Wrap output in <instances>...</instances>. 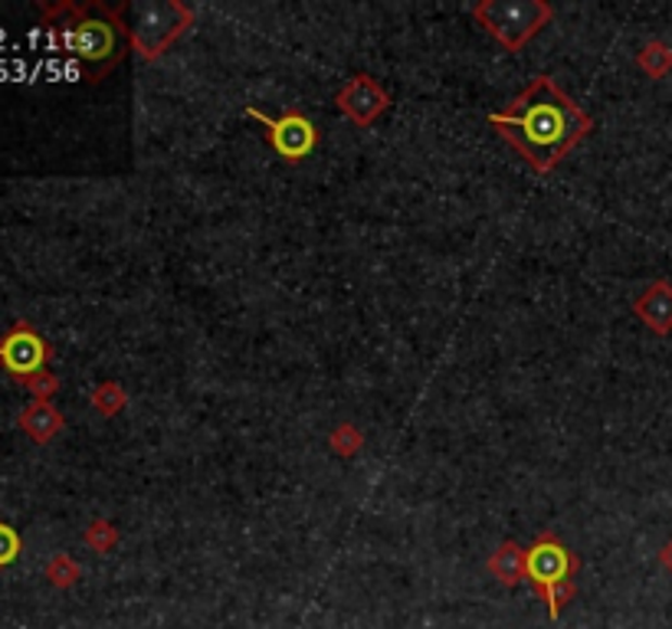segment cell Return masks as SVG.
I'll return each mask as SVG.
<instances>
[{"label": "cell", "instance_id": "obj_1", "mask_svg": "<svg viewBox=\"0 0 672 629\" xmlns=\"http://www.w3.org/2000/svg\"><path fill=\"white\" fill-rule=\"evenodd\" d=\"M489 125L538 174H551L594 131L591 115L551 76H535L522 96L489 115Z\"/></svg>", "mask_w": 672, "mask_h": 629}, {"label": "cell", "instance_id": "obj_2", "mask_svg": "<svg viewBox=\"0 0 672 629\" xmlns=\"http://www.w3.org/2000/svg\"><path fill=\"white\" fill-rule=\"evenodd\" d=\"M43 27L53 47L69 56L86 83H102L131 50L125 27V4L109 8L99 0L89 4H40Z\"/></svg>", "mask_w": 672, "mask_h": 629}, {"label": "cell", "instance_id": "obj_3", "mask_svg": "<svg viewBox=\"0 0 672 629\" xmlns=\"http://www.w3.org/2000/svg\"><path fill=\"white\" fill-rule=\"evenodd\" d=\"M194 24V11L181 0H144V4H128L125 0V27L131 53L141 60H161Z\"/></svg>", "mask_w": 672, "mask_h": 629}, {"label": "cell", "instance_id": "obj_4", "mask_svg": "<svg viewBox=\"0 0 672 629\" xmlns=\"http://www.w3.org/2000/svg\"><path fill=\"white\" fill-rule=\"evenodd\" d=\"M578 567H581L578 554H571V548L555 531H542L525 548V580L548 603V616L551 619H558L565 613V606L574 600V593H578V587H574Z\"/></svg>", "mask_w": 672, "mask_h": 629}, {"label": "cell", "instance_id": "obj_5", "mask_svg": "<svg viewBox=\"0 0 672 629\" xmlns=\"http://www.w3.org/2000/svg\"><path fill=\"white\" fill-rule=\"evenodd\" d=\"M469 14L509 53H519L522 47H529L555 17L551 4H545V0H482Z\"/></svg>", "mask_w": 672, "mask_h": 629}, {"label": "cell", "instance_id": "obj_6", "mask_svg": "<svg viewBox=\"0 0 672 629\" xmlns=\"http://www.w3.org/2000/svg\"><path fill=\"white\" fill-rule=\"evenodd\" d=\"M246 115L256 118L266 128V141L272 144V151L286 161V164H302L315 148H318V128L308 115L302 112H286L279 118L259 112L256 105H246Z\"/></svg>", "mask_w": 672, "mask_h": 629}, {"label": "cell", "instance_id": "obj_7", "mask_svg": "<svg viewBox=\"0 0 672 629\" xmlns=\"http://www.w3.org/2000/svg\"><path fill=\"white\" fill-rule=\"evenodd\" d=\"M50 361H53V344L27 318H17L11 331L0 338V367L14 380L47 370Z\"/></svg>", "mask_w": 672, "mask_h": 629}, {"label": "cell", "instance_id": "obj_8", "mask_svg": "<svg viewBox=\"0 0 672 629\" xmlns=\"http://www.w3.org/2000/svg\"><path fill=\"white\" fill-rule=\"evenodd\" d=\"M334 105H339L358 128H371L388 112L391 96H388V89L375 76L358 73L339 92H334Z\"/></svg>", "mask_w": 672, "mask_h": 629}, {"label": "cell", "instance_id": "obj_9", "mask_svg": "<svg viewBox=\"0 0 672 629\" xmlns=\"http://www.w3.org/2000/svg\"><path fill=\"white\" fill-rule=\"evenodd\" d=\"M633 315L656 335H672V282L659 279L643 289L633 302Z\"/></svg>", "mask_w": 672, "mask_h": 629}, {"label": "cell", "instance_id": "obj_10", "mask_svg": "<svg viewBox=\"0 0 672 629\" xmlns=\"http://www.w3.org/2000/svg\"><path fill=\"white\" fill-rule=\"evenodd\" d=\"M21 430L34 440V443H50L53 437L63 433L66 427V416L53 406V400H34L21 410L17 416Z\"/></svg>", "mask_w": 672, "mask_h": 629}, {"label": "cell", "instance_id": "obj_11", "mask_svg": "<svg viewBox=\"0 0 672 629\" xmlns=\"http://www.w3.org/2000/svg\"><path fill=\"white\" fill-rule=\"evenodd\" d=\"M485 567L502 587H519L525 580V548L516 541H502Z\"/></svg>", "mask_w": 672, "mask_h": 629}, {"label": "cell", "instance_id": "obj_12", "mask_svg": "<svg viewBox=\"0 0 672 629\" xmlns=\"http://www.w3.org/2000/svg\"><path fill=\"white\" fill-rule=\"evenodd\" d=\"M128 406V393L118 380H105L92 390V410L102 416H118Z\"/></svg>", "mask_w": 672, "mask_h": 629}, {"label": "cell", "instance_id": "obj_13", "mask_svg": "<svg viewBox=\"0 0 672 629\" xmlns=\"http://www.w3.org/2000/svg\"><path fill=\"white\" fill-rule=\"evenodd\" d=\"M636 63H639V70H643L646 76L662 79V76L672 70V50H669L662 40H652V43H646V47L639 50Z\"/></svg>", "mask_w": 672, "mask_h": 629}, {"label": "cell", "instance_id": "obj_14", "mask_svg": "<svg viewBox=\"0 0 672 629\" xmlns=\"http://www.w3.org/2000/svg\"><path fill=\"white\" fill-rule=\"evenodd\" d=\"M328 446L334 450V456H355L362 446H365V433L355 427V424H342L339 430H334L331 437H328Z\"/></svg>", "mask_w": 672, "mask_h": 629}, {"label": "cell", "instance_id": "obj_15", "mask_svg": "<svg viewBox=\"0 0 672 629\" xmlns=\"http://www.w3.org/2000/svg\"><path fill=\"white\" fill-rule=\"evenodd\" d=\"M86 544H89L92 551H99V554H109V551L118 544V531H115V525L105 521V518H96V521L86 528Z\"/></svg>", "mask_w": 672, "mask_h": 629}, {"label": "cell", "instance_id": "obj_16", "mask_svg": "<svg viewBox=\"0 0 672 629\" xmlns=\"http://www.w3.org/2000/svg\"><path fill=\"white\" fill-rule=\"evenodd\" d=\"M24 390H30L34 393V400H53L56 393H60V377L47 367V370H40V374H30V377H24V380H17Z\"/></svg>", "mask_w": 672, "mask_h": 629}, {"label": "cell", "instance_id": "obj_17", "mask_svg": "<svg viewBox=\"0 0 672 629\" xmlns=\"http://www.w3.org/2000/svg\"><path fill=\"white\" fill-rule=\"evenodd\" d=\"M47 577L53 587H73L79 580V564L69 557V554H56L50 564H47Z\"/></svg>", "mask_w": 672, "mask_h": 629}, {"label": "cell", "instance_id": "obj_18", "mask_svg": "<svg viewBox=\"0 0 672 629\" xmlns=\"http://www.w3.org/2000/svg\"><path fill=\"white\" fill-rule=\"evenodd\" d=\"M24 551V541L17 534V528H11L8 521H0V567H11Z\"/></svg>", "mask_w": 672, "mask_h": 629}, {"label": "cell", "instance_id": "obj_19", "mask_svg": "<svg viewBox=\"0 0 672 629\" xmlns=\"http://www.w3.org/2000/svg\"><path fill=\"white\" fill-rule=\"evenodd\" d=\"M659 561L665 564V570H672V541H669V544H665V548L659 551Z\"/></svg>", "mask_w": 672, "mask_h": 629}]
</instances>
